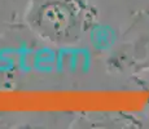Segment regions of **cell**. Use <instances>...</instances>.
Returning a JSON list of instances; mask_svg holds the SVG:
<instances>
[{"mask_svg": "<svg viewBox=\"0 0 149 129\" xmlns=\"http://www.w3.org/2000/svg\"><path fill=\"white\" fill-rule=\"evenodd\" d=\"M87 0H30L25 19L42 40L58 47L78 45L93 23Z\"/></svg>", "mask_w": 149, "mask_h": 129, "instance_id": "6da1fadb", "label": "cell"}, {"mask_svg": "<svg viewBox=\"0 0 149 129\" xmlns=\"http://www.w3.org/2000/svg\"><path fill=\"white\" fill-rule=\"evenodd\" d=\"M132 3L140 7H149V0H132Z\"/></svg>", "mask_w": 149, "mask_h": 129, "instance_id": "7a4b0ae2", "label": "cell"}]
</instances>
